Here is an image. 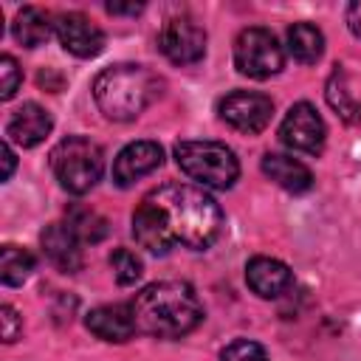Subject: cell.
<instances>
[{
	"mask_svg": "<svg viewBox=\"0 0 361 361\" xmlns=\"http://www.w3.org/2000/svg\"><path fill=\"white\" fill-rule=\"evenodd\" d=\"M164 220L169 237L186 248L203 251L223 231V209L212 195L192 183H166L144 197Z\"/></svg>",
	"mask_w": 361,
	"mask_h": 361,
	"instance_id": "cell-1",
	"label": "cell"
},
{
	"mask_svg": "<svg viewBox=\"0 0 361 361\" xmlns=\"http://www.w3.org/2000/svg\"><path fill=\"white\" fill-rule=\"evenodd\" d=\"M135 333L152 338H180L203 322V305L189 282L164 279L147 285L130 302Z\"/></svg>",
	"mask_w": 361,
	"mask_h": 361,
	"instance_id": "cell-2",
	"label": "cell"
},
{
	"mask_svg": "<svg viewBox=\"0 0 361 361\" xmlns=\"http://www.w3.org/2000/svg\"><path fill=\"white\" fill-rule=\"evenodd\" d=\"M158 96H161V79L144 65L121 62V65L104 68L93 79L96 107L113 121H133Z\"/></svg>",
	"mask_w": 361,
	"mask_h": 361,
	"instance_id": "cell-3",
	"label": "cell"
},
{
	"mask_svg": "<svg viewBox=\"0 0 361 361\" xmlns=\"http://www.w3.org/2000/svg\"><path fill=\"white\" fill-rule=\"evenodd\" d=\"M51 172L65 192L85 195L104 172V152L85 135H68L51 149Z\"/></svg>",
	"mask_w": 361,
	"mask_h": 361,
	"instance_id": "cell-4",
	"label": "cell"
},
{
	"mask_svg": "<svg viewBox=\"0 0 361 361\" xmlns=\"http://www.w3.org/2000/svg\"><path fill=\"white\" fill-rule=\"evenodd\" d=\"M175 161L183 175L209 189H228L240 175L234 152L217 141H180L175 144Z\"/></svg>",
	"mask_w": 361,
	"mask_h": 361,
	"instance_id": "cell-5",
	"label": "cell"
},
{
	"mask_svg": "<svg viewBox=\"0 0 361 361\" xmlns=\"http://www.w3.org/2000/svg\"><path fill=\"white\" fill-rule=\"evenodd\" d=\"M234 65L248 79H268L285 68V51L268 28H243L234 39Z\"/></svg>",
	"mask_w": 361,
	"mask_h": 361,
	"instance_id": "cell-6",
	"label": "cell"
},
{
	"mask_svg": "<svg viewBox=\"0 0 361 361\" xmlns=\"http://www.w3.org/2000/svg\"><path fill=\"white\" fill-rule=\"evenodd\" d=\"M324 138H327L324 121L310 102H296L279 124V141L293 152L319 155L324 149Z\"/></svg>",
	"mask_w": 361,
	"mask_h": 361,
	"instance_id": "cell-7",
	"label": "cell"
},
{
	"mask_svg": "<svg viewBox=\"0 0 361 361\" xmlns=\"http://www.w3.org/2000/svg\"><path fill=\"white\" fill-rule=\"evenodd\" d=\"M217 113L237 133L254 135L268 127V121L274 116V102H271V96L257 93V90H234L220 99Z\"/></svg>",
	"mask_w": 361,
	"mask_h": 361,
	"instance_id": "cell-8",
	"label": "cell"
},
{
	"mask_svg": "<svg viewBox=\"0 0 361 361\" xmlns=\"http://www.w3.org/2000/svg\"><path fill=\"white\" fill-rule=\"evenodd\" d=\"M158 48L175 65H195L206 54V31L192 17H169L158 34Z\"/></svg>",
	"mask_w": 361,
	"mask_h": 361,
	"instance_id": "cell-9",
	"label": "cell"
},
{
	"mask_svg": "<svg viewBox=\"0 0 361 361\" xmlns=\"http://www.w3.org/2000/svg\"><path fill=\"white\" fill-rule=\"evenodd\" d=\"M54 34H56L59 45L79 59H90V56H99L104 51V31L90 17H85L82 11L59 14Z\"/></svg>",
	"mask_w": 361,
	"mask_h": 361,
	"instance_id": "cell-10",
	"label": "cell"
},
{
	"mask_svg": "<svg viewBox=\"0 0 361 361\" xmlns=\"http://www.w3.org/2000/svg\"><path fill=\"white\" fill-rule=\"evenodd\" d=\"M164 164V149L158 141H133L113 161V180L118 186H133L144 175L155 172Z\"/></svg>",
	"mask_w": 361,
	"mask_h": 361,
	"instance_id": "cell-11",
	"label": "cell"
},
{
	"mask_svg": "<svg viewBox=\"0 0 361 361\" xmlns=\"http://www.w3.org/2000/svg\"><path fill=\"white\" fill-rule=\"evenodd\" d=\"M54 130V118L45 107L34 104V102H25L23 107H17L6 124V141H14L17 147L28 149V147H37L48 138V133Z\"/></svg>",
	"mask_w": 361,
	"mask_h": 361,
	"instance_id": "cell-12",
	"label": "cell"
},
{
	"mask_svg": "<svg viewBox=\"0 0 361 361\" xmlns=\"http://www.w3.org/2000/svg\"><path fill=\"white\" fill-rule=\"evenodd\" d=\"M245 282L259 299H276L293 285V274L282 259L251 257L245 265Z\"/></svg>",
	"mask_w": 361,
	"mask_h": 361,
	"instance_id": "cell-13",
	"label": "cell"
},
{
	"mask_svg": "<svg viewBox=\"0 0 361 361\" xmlns=\"http://www.w3.org/2000/svg\"><path fill=\"white\" fill-rule=\"evenodd\" d=\"M42 251L51 265H56L65 274H73L82 268V240L71 231L68 223H51L39 234Z\"/></svg>",
	"mask_w": 361,
	"mask_h": 361,
	"instance_id": "cell-14",
	"label": "cell"
},
{
	"mask_svg": "<svg viewBox=\"0 0 361 361\" xmlns=\"http://www.w3.org/2000/svg\"><path fill=\"white\" fill-rule=\"evenodd\" d=\"M85 327L96 338L113 341V344H121V341L135 336V322H133L130 305H102V307H93L85 316Z\"/></svg>",
	"mask_w": 361,
	"mask_h": 361,
	"instance_id": "cell-15",
	"label": "cell"
},
{
	"mask_svg": "<svg viewBox=\"0 0 361 361\" xmlns=\"http://www.w3.org/2000/svg\"><path fill=\"white\" fill-rule=\"evenodd\" d=\"M133 237H135V243L141 248H147L149 254H158V257L169 254L172 245H175V240L169 237L164 220L158 217V212L147 200H141L138 209L133 212Z\"/></svg>",
	"mask_w": 361,
	"mask_h": 361,
	"instance_id": "cell-16",
	"label": "cell"
},
{
	"mask_svg": "<svg viewBox=\"0 0 361 361\" xmlns=\"http://www.w3.org/2000/svg\"><path fill=\"white\" fill-rule=\"evenodd\" d=\"M262 172L276 186H282L285 192H293V195L307 192L313 186V172L302 161H296L290 155H282V152H268L262 158Z\"/></svg>",
	"mask_w": 361,
	"mask_h": 361,
	"instance_id": "cell-17",
	"label": "cell"
},
{
	"mask_svg": "<svg viewBox=\"0 0 361 361\" xmlns=\"http://www.w3.org/2000/svg\"><path fill=\"white\" fill-rule=\"evenodd\" d=\"M54 25H56V20H54L45 8L23 6V8L17 11V17H14V23H11V34H14V39H17L20 45L37 48V45H42V42L51 37Z\"/></svg>",
	"mask_w": 361,
	"mask_h": 361,
	"instance_id": "cell-18",
	"label": "cell"
},
{
	"mask_svg": "<svg viewBox=\"0 0 361 361\" xmlns=\"http://www.w3.org/2000/svg\"><path fill=\"white\" fill-rule=\"evenodd\" d=\"M288 54L302 65L319 62L324 54V34L313 23H293L288 28Z\"/></svg>",
	"mask_w": 361,
	"mask_h": 361,
	"instance_id": "cell-19",
	"label": "cell"
},
{
	"mask_svg": "<svg viewBox=\"0 0 361 361\" xmlns=\"http://www.w3.org/2000/svg\"><path fill=\"white\" fill-rule=\"evenodd\" d=\"M65 223L71 226V231L85 243H102L107 237V220L96 212V209H87V206H71L68 214H65Z\"/></svg>",
	"mask_w": 361,
	"mask_h": 361,
	"instance_id": "cell-20",
	"label": "cell"
},
{
	"mask_svg": "<svg viewBox=\"0 0 361 361\" xmlns=\"http://www.w3.org/2000/svg\"><path fill=\"white\" fill-rule=\"evenodd\" d=\"M34 271V254L20 245H3L0 248V279L6 288L23 285Z\"/></svg>",
	"mask_w": 361,
	"mask_h": 361,
	"instance_id": "cell-21",
	"label": "cell"
},
{
	"mask_svg": "<svg viewBox=\"0 0 361 361\" xmlns=\"http://www.w3.org/2000/svg\"><path fill=\"white\" fill-rule=\"evenodd\" d=\"M327 104L347 121V124H355L361 121V102H355L350 96V87H347V79H344V71H333L330 79H327Z\"/></svg>",
	"mask_w": 361,
	"mask_h": 361,
	"instance_id": "cell-22",
	"label": "cell"
},
{
	"mask_svg": "<svg viewBox=\"0 0 361 361\" xmlns=\"http://www.w3.org/2000/svg\"><path fill=\"white\" fill-rule=\"evenodd\" d=\"M110 268H113V276H116L118 285H133V282H138L141 274H144L141 259H138L130 248H116V251L110 254Z\"/></svg>",
	"mask_w": 361,
	"mask_h": 361,
	"instance_id": "cell-23",
	"label": "cell"
},
{
	"mask_svg": "<svg viewBox=\"0 0 361 361\" xmlns=\"http://www.w3.org/2000/svg\"><path fill=\"white\" fill-rule=\"evenodd\" d=\"M220 361H268V353L262 344L251 338H234L231 344L223 347Z\"/></svg>",
	"mask_w": 361,
	"mask_h": 361,
	"instance_id": "cell-24",
	"label": "cell"
},
{
	"mask_svg": "<svg viewBox=\"0 0 361 361\" xmlns=\"http://www.w3.org/2000/svg\"><path fill=\"white\" fill-rule=\"evenodd\" d=\"M0 76H3V85H0V99H3V102H8V99L17 93L20 82H23L20 65H17V59H14L11 54H3V56H0Z\"/></svg>",
	"mask_w": 361,
	"mask_h": 361,
	"instance_id": "cell-25",
	"label": "cell"
},
{
	"mask_svg": "<svg viewBox=\"0 0 361 361\" xmlns=\"http://www.w3.org/2000/svg\"><path fill=\"white\" fill-rule=\"evenodd\" d=\"M0 322H3V341H6V344L17 341V336H20V330H23L20 313H17L11 305H3V307H0Z\"/></svg>",
	"mask_w": 361,
	"mask_h": 361,
	"instance_id": "cell-26",
	"label": "cell"
},
{
	"mask_svg": "<svg viewBox=\"0 0 361 361\" xmlns=\"http://www.w3.org/2000/svg\"><path fill=\"white\" fill-rule=\"evenodd\" d=\"M0 155H3V180H8L11 178V172H14V166H17V158H14V149H11V144L8 141H3V147H0Z\"/></svg>",
	"mask_w": 361,
	"mask_h": 361,
	"instance_id": "cell-27",
	"label": "cell"
},
{
	"mask_svg": "<svg viewBox=\"0 0 361 361\" xmlns=\"http://www.w3.org/2000/svg\"><path fill=\"white\" fill-rule=\"evenodd\" d=\"M347 25H350V31L355 37H361V0L347 6Z\"/></svg>",
	"mask_w": 361,
	"mask_h": 361,
	"instance_id": "cell-28",
	"label": "cell"
},
{
	"mask_svg": "<svg viewBox=\"0 0 361 361\" xmlns=\"http://www.w3.org/2000/svg\"><path fill=\"white\" fill-rule=\"evenodd\" d=\"M144 6L141 3H127V6H121V3H107V11L110 14H138Z\"/></svg>",
	"mask_w": 361,
	"mask_h": 361,
	"instance_id": "cell-29",
	"label": "cell"
}]
</instances>
